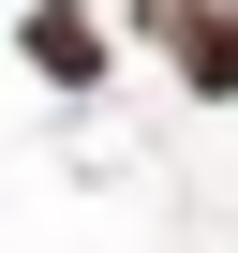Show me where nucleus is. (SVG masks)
<instances>
[{
    "label": "nucleus",
    "instance_id": "f257e3e1",
    "mask_svg": "<svg viewBox=\"0 0 238 253\" xmlns=\"http://www.w3.org/2000/svg\"><path fill=\"white\" fill-rule=\"evenodd\" d=\"M164 60H179V89H208V104H238V0H164Z\"/></svg>",
    "mask_w": 238,
    "mask_h": 253
},
{
    "label": "nucleus",
    "instance_id": "7ed1b4c3",
    "mask_svg": "<svg viewBox=\"0 0 238 253\" xmlns=\"http://www.w3.org/2000/svg\"><path fill=\"white\" fill-rule=\"evenodd\" d=\"M134 15H164V0H134Z\"/></svg>",
    "mask_w": 238,
    "mask_h": 253
},
{
    "label": "nucleus",
    "instance_id": "f03ea898",
    "mask_svg": "<svg viewBox=\"0 0 238 253\" xmlns=\"http://www.w3.org/2000/svg\"><path fill=\"white\" fill-rule=\"evenodd\" d=\"M15 45L45 60V89H104V15H75V0H30Z\"/></svg>",
    "mask_w": 238,
    "mask_h": 253
}]
</instances>
